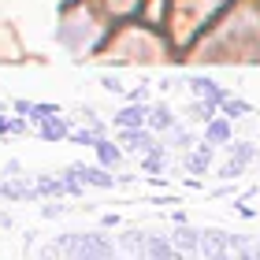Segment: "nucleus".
I'll list each match as a JSON object with an SVG mask.
<instances>
[{"label": "nucleus", "instance_id": "obj_1", "mask_svg": "<svg viewBox=\"0 0 260 260\" xmlns=\"http://www.w3.org/2000/svg\"><path fill=\"white\" fill-rule=\"evenodd\" d=\"M67 171L75 175V179H78L82 186H97V190H112V186H115V179H112V175H104L101 168H86V164H71Z\"/></svg>", "mask_w": 260, "mask_h": 260}, {"label": "nucleus", "instance_id": "obj_2", "mask_svg": "<svg viewBox=\"0 0 260 260\" xmlns=\"http://www.w3.org/2000/svg\"><path fill=\"white\" fill-rule=\"evenodd\" d=\"M197 253H205V260L231 253V234H223V231H201V249Z\"/></svg>", "mask_w": 260, "mask_h": 260}, {"label": "nucleus", "instance_id": "obj_3", "mask_svg": "<svg viewBox=\"0 0 260 260\" xmlns=\"http://www.w3.org/2000/svg\"><path fill=\"white\" fill-rule=\"evenodd\" d=\"M149 108H145V104H126V108L119 112V115H115V126H123V130H138V126H145L149 123Z\"/></svg>", "mask_w": 260, "mask_h": 260}, {"label": "nucleus", "instance_id": "obj_4", "mask_svg": "<svg viewBox=\"0 0 260 260\" xmlns=\"http://www.w3.org/2000/svg\"><path fill=\"white\" fill-rule=\"evenodd\" d=\"M190 89L197 93V97L212 101V104H216V108H219L223 101H227V93H223V89H219V86H216V82H212V78H190Z\"/></svg>", "mask_w": 260, "mask_h": 260}, {"label": "nucleus", "instance_id": "obj_5", "mask_svg": "<svg viewBox=\"0 0 260 260\" xmlns=\"http://www.w3.org/2000/svg\"><path fill=\"white\" fill-rule=\"evenodd\" d=\"M175 249H182V253H197L201 249V231H190V227H179V231H171V238H168Z\"/></svg>", "mask_w": 260, "mask_h": 260}, {"label": "nucleus", "instance_id": "obj_6", "mask_svg": "<svg viewBox=\"0 0 260 260\" xmlns=\"http://www.w3.org/2000/svg\"><path fill=\"white\" fill-rule=\"evenodd\" d=\"M0 197L8 201H38V190L30 182H0Z\"/></svg>", "mask_w": 260, "mask_h": 260}, {"label": "nucleus", "instance_id": "obj_7", "mask_svg": "<svg viewBox=\"0 0 260 260\" xmlns=\"http://www.w3.org/2000/svg\"><path fill=\"white\" fill-rule=\"evenodd\" d=\"M208 164H212V149L201 145L197 152H190V156H186V171H190V175H205Z\"/></svg>", "mask_w": 260, "mask_h": 260}, {"label": "nucleus", "instance_id": "obj_8", "mask_svg": "<svg viewBox=\"0 0 260 260\" xmlns=\"http://www.w3.org/2000/svg\"><path fill=\"white\" fill-rule=\"evenodd\" d=\"M67 134H71V126L60 119V115H49V119H41V138L56 141V138H67Z\"/></svg>", "mask_w": 260, "mask_h": 260}, {"label": "nucleus", "instance_id": "obj_9", "mask_svg": "<svg viewBox=\"0 0 260 260\" xmlns=\"http://www.w3.org/2000/svg\"><path fill=\"white\" fill-rule=\"evenodd\" d=\"M93 149H97V156H101V164H104V168H119V164H123V152L115 149L112 141H104V138H101Z\"/></svg>", "mask_w": 260, "mask_h": 260}, {"label": "nucleus", "instance_id": "obj_10", "mask_svg": "<svg viewBox=\"0 0 260 260\" xmlns=\"http://www.w3.org/2000/svg\"><path fill=\"white\" fill-rule=\"evenodd\" d=\"M219 108L227 112V119H242V115H249V112H253V104H249V101H234V97H227V101L219 104Z\"/></svg>", "mask_w": 260, "mask_h": 260}, {"label": "nucleus", "instance_id": "obj_11", "mask_svg": "<svg viewBox=\"0 0 260 260\" xmlns=\"http://www.w3.org/2000/svg\"><path fill=\"white\" fill-rule=\"evenodd\" d=\"M227 149H231V160H238L242 168H245L249 160H256V149L249 145V141H234V145H227Z\"/></svg>", "mask_w": 260, "mask_h": 260}, {"label": "nucleus", "instance_id": "obj_12", "mask_svg": "<svg viewBox=\"0 0 260 260\" xmlns=\"http://www.w3.org/2000/svg\"><path fill=\"white\" fill-rule=\"evenodd\" d=\"M227 138H231V126L223 123V119H219V123H208V126H205V141H212V145H223Z\"/></svg>", "mask_w": 260, "mask_h": 260}, {"label": "nucleus", "instance_id": "obj_13", "mask_svg": "<svg viewBox=\"0 0 260 260\" xmlns=\"http://www.w3.org/2000/svg\"><path fill=\"white\" fill-rule=\"evenodd\" d=\"M149 126H152V130H171V126H175V115H171V108H164V104H160V108L149 115Z\"/></svg>", "mask_w": 260, "mask_h": 260}, {"label": "nucleus", "instance_id": "obj_14", "mask_svg": "<svg viewBox=\"0 0 260 260\" xmlns=\"http://www.w3.org/2000/svg\"><path fill=\"white\" fill-rule=\"evenodd\" d=\"M242 171H245V168H242L238 160H231V164H223V168H219V175H223V179H238Z\"/></svg>", "mask_w": 260, "mask_h": 260}, {"label": "nucleus", "instance_id": "obj_15", "mask_svg": "<svg viewBox=\"0 0 260 260\" xmlns=\"http://www.w3.org/2000/svg\"><path fill=\"white\" fill-rule=\"evenodd\" d=\"M101 86L108 89V93H123V86H119V82H115L112 75H104V78H101Z\"/></svg>", "mask_w": 260, "mask_h": 260}, {"label": "nucleus", "instance_id": "obj_16", "mask_svg": "<svg viewBox=\"0 0 260 260\" xmlns=\"http://www.w3.org/2000/svg\"><path fill=\"white\" fill-rule=\"evenodd\" d=\"M41 212H45V216H49V219H52V216H63V205H45Z\"/></svg>", "mask_w": 260, "mask_h": 260}, {"label": "nucleus", "instance_id": "obj_17", "mask_svg": "<svg viewBox=\"0 0 260 260\" xmlns=\"http://www.w3.org/2000/svg\"><path fill=\"white\" fill-rule=\"evenodd\" d=\"M175 141H179V149H186V145H190V130H179V134H175Z\"/></svg>", "mask_w": 260, "mask_h": 260}, {"label": "nucleus", "instance_id": "obj_18", "mask_svg": "<svg viewBox=\"0 0 260 260\" xmlns=\"http://www.w3.org/2000/svg\"><path fill=\"white\" fill-rule=\"evenodd\" d=\"M19 171H22L19 160H8V164H4V175H19Z\"/></svg>", "mask_w": 260, "mask_h": 260}, {"label": "nucleus", "instance_id": "obj_19", "mask_svg": "<svg viewBox=\"0 0 260 260\" xmlns=\"http://www.w3.org/2000/svg\"><path fill=\"white\" fill-rule=\"evenodd\" d=\"M112 4H115V8H123V11H126V8H138V0H112Z\"/></svg>", "mask_w": 260, "mask_h": 260}, {"label": "nucleus", "instance_id": "obj_20", "mask_svg": "<svg viewBox=\"0 0 260 260\" xmlns=\"http://www.w3.org/2000/svg\"><path fill=\"white\" fill-rule=\"evenodd\" d=\"M0 227H11V216H8V212H0Z\"/></svg>", "mask_w": 260, "mask_h": 260}, {"label": "nucleus", "instance_id": "obj_21", "mask_svg": "<svg viewBox=\"0 0 260 260\" xmlns=\"http://www.w3.org/2000/svg\"><path fill=\"white\" fill-rule=\"evenodd\" d=\"M253 249H256V260H260V242H253Z\"/></svg>", "mask_w": 260, "mask_h": 260}, {"label": "nucleus", "instance_id": "obj_22", "mask_svg": "<svg viewBox=\"0 0 260 260\" xmlns=\"http://www.w3.org/2000/svg\"><path fill=\"white\" fill-rule=\"evenodd\" d=\"M256 160H260V152H256Z\"/></svg>", "mask_w": 260, "mask_h": 260}]
</instances>
